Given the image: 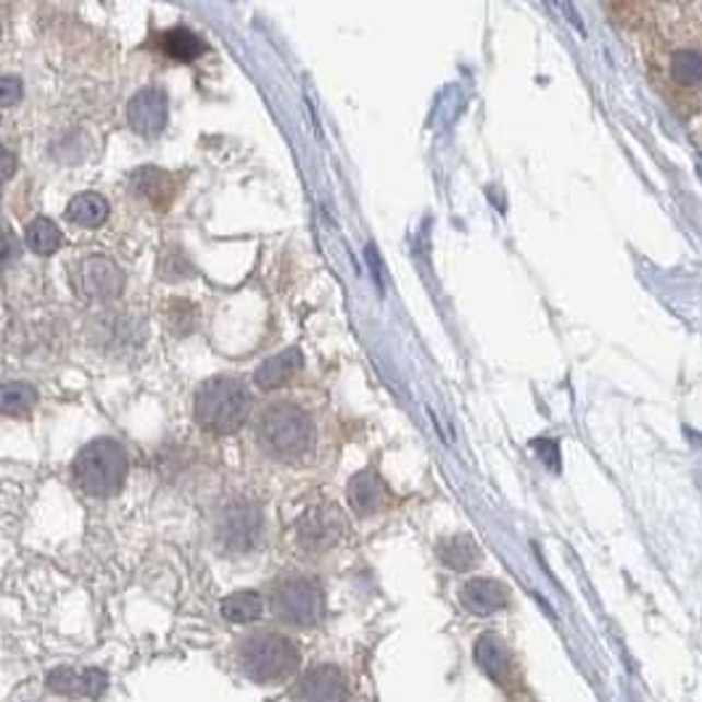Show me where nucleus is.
<instances>
[{"mask_svg": "<svg viewBox=\"0 0 702 702\" xmlns=\"http://www.w3.org/2000/svg\"><path fill=\"white\" fill-rule=\"evenodd\" d=\"M270 608L278 621L289 623V627H315L325 616L323 584L309 573H285L272 581Z\"/></svg>", "mask_w": 702, "mask_h": 702, "instance_id": "obj_5", "label": "nucleus"}, {"mask_svg": "<svg viewBox=\"0 0 702 702\" xmlns=\"http://www.w3.org/2000/svg\"><path fill=\"white\" fill-rule=\"evenodd\" d=\"M349 504L360 518H370V515L381 513L386 507L388 489L386 483L381 481V476L375 470H362L349 481Z\"/></svg>", "mask_w": 702, "mask_h": 702, "instance_id": "obj_12", "label": "nucleus"}, {"mask_svg": "<svg viewBox=\"0 0 702 702\" xmlns=\"http://www.w3.org/2000/svg\"><path fill=\"white\" fill-rule=\"evenodd\" d=\"M296 702H347L349 689L336 666H315L296 685Z\"/></svg>", "mask_w": 702, "mask_h": 702, "instance_id": "obj_10", "label": "nucleus"}, {"mask_svg": "<svg viewBox=\"0 0 702 702\" xmlns=\"http://www.w3.org/2000/svg\"><path fill=\"white\" fill-rule=\"evenodd\" d=\"M217 541L230 554L257 550L261 539V510L248 500H233L217 515Z\"/></svg>", "mask_w": 702, "mask_h": 702, "instance_id": "obj_6", "label": "nucleus"}, {"mask_svg": "<svg viewBox=\"0 0 702 702\" xmlns=\"http://www.w3.org/2000/svg\"><path fill=\"white\" fill-rule=\"evenodd\" d=\"M261 608H265V602H261V597L257 595V592L241 589V592H233V595H227L225 599H222L220 612H222V618H225V621H230V623H251L261 616Z\"/></svg>", "mask_w": 702, "mask_h": 702, "instance_id": "obj_18", "label": "nucleus"}, {"mask_svg": "<svg viewBox=\"0 0 702 702\" xmlns=\"http://www.w3.org/2000/svg\"><path fill=\"white\" fill-rule=\"evenodd\" d=\"M67 217L80 227H101L108 220V201L101 194H77L67 203Z\"/></svg>", "mask_w": 702, "mask_h": 702, "instance_id": "obj_17", "label": "nucleus"}, {"mask_svg": "<svg viewBox=\"0 0 702 702\" xmlns=\"http://www.w3.org/2000/svg\"><path fill=\"white\" fill-rule=\"evenodd\" d=\"M254 438L267 457L296 463L315 442V420L296 401H272L259 412Z\"/></svg>", "mask_w": 702, "mask_h": 702, "instance_id": "obj_1", "label": "nucleus"}, {"mask_svg": "<svg viewBox=\"0 0 702 702\" xmlns=\"http://www.w3.org/2000/svg\"><path fill=\"white\" fill-rule=\"evenodd\" d=\"M37 391L24 381L3 383V412L5 414H22L35 407Z\"/></svg>", "mask_w": 702, "mask_h": 702, "instance_id": "obj_23", "label": "nucleus"}, {"mask_svg": "<svg viewBox=\"0 0 702 702\" xmlns=\"http://www.w3.org/2000/svg\"><path fill=\"white\" fill-rule=\"evenodd\" d=\"M235 666L246 679L257 685H280L296 674L299 653L296 642L291 636L278 634V631H254V634L241 636V642L233 650Z\"/></svg>", "mask_w": 702, "mask_h": 702, "instance_id": "obj_2", "label": "nucleus"}, {"mask_svg": "<svg viewBox=\"0 0 702 702\" xmlns=\"http://www.w3.org/2000/svg\"><path fill=\"white\" fill-rule=\"evenodd\" d=\"M169 119V101L162 87L149 85L138 91L127 104V122L143 138L162 136Z\"/></svg>", "mask_w": 702, "mask_h": 702, "instance_id": "obj_9", "label": "nucleus"}, {"mask_svg": "<svg viewBox=\"0 0 702 702\" xmlns=\"http://www.w3.org/2000/svg\"><path fill=\"white\" fill-rule=\"evenodd\" d=\"M130 183L136 194L143 196L149 203H164L172 199V180L156 167H140L138 172H132Z\"/></svg>", "mask_w": 702, "mask_h": 702, "instance_id": "obj_19", "label": "nucleus"}, {"mask_svg": "<svg viewBox=\"0 0 702 702\" xmlns=\"http://www.w3.org/2000/svg\"><path fill=\"white\" fill-rule=\"evenodd\" d=\"M0 91H3V106L11 108L16 106V101H22V80H16V77H3V85H0Z\"/></svg>", "mask_w": 702, "mask_h": 702, "instance_id": "obj_25", "label": "nucleus"}, {"mask_svg": "<svg viewBox=\"0 0 702 702\" xmlns=\"http://www.w3.org/2000/svg\"><path fill=\"white\" fill-rule=\"evenodd\" d=\"M72 470L80 491L95 500H108L122 491L130 473V457L125 446L114 438H95L77 452Z\"/></svg>", "mask_w": 702, "mask_h": 702, "instance_id": "obj_4", "label": "nucleus"}, {"mask_svg": "<svg viewBox=\"0 0 702 702\" xmlns=\"http://www.w3.org/2000/svg\"><path fill=\"white\" fill-rule=\"evenodd\" d=\"M61 230L48 217H37L27 225V244L37 257H50L61 248Z\"/></svg>", "mask_w": 702, "mask_h": 702, "instance_id": "obj_21", "label": "nucleus"}, {"mask_svg": "<svg viewBox=\"0 0 702 702\" xmlns=\"http://www.w3.org/2000/svg\"><path fill=\"white\" fill-rule=\"evenodd\" d=\"M159 272H162L164 280L177 283V280L194 276V267L188 265V259H185L177 248H167V251L162 254V261H159Z\"/></svg>", "mask_w": 702, "mask_h": 702, "instance_id": "obj_24", "label": "nucleus"}, {"mask_svg": "<svg viewBox=\"0 0 702 702\" xmlns=\"http://www.w3.org/2000/svg\"><path fill=\"white\" fill-rule=\"evenodd\" d=\"M668 74H671L674 85L681 91H700L702 87V54L700 50L685 48L676 50L668 61Z\"/></svg>", "mask_w": 702, "mask_h": 702, "instance_id": "obj_16", "label": "nucleus"}, {"mask_svg": "<svg viewBox=\"0 0 702 702\" xmlns=\"http://www.w3.org/2000/svg\"><path fill=\"white\" fill-rule=\"evenodd\" d=\"M343 520L338 510L330 504H312L296 520V541L304 552L323 554L330 552L341 541Z\"/></svg>", "mask_w": 702, "mask_h": 702, "instance_id": "obj_8", "label": "nucleus"}, {"mask_svg": "<svg viewBox=\"0 0 702 702\" xmlns=\"http://www.w3.org/2000/svg\"><path fill=\"white\" fill-rule=\"evenodd\" d=\"M476 660H478V666H481V671L487 676H491L494 681H500V685H504V681H507L513 655H510V647L496 634L478 636Z\"/></svg>", "mask_w": 702, "mask_h": 702, "instance_id": "obj_15", "label": "nucleus"}, {"mask_svg": "<svg viewBox=\"0 0 702 702\" xmlns=\"http://www.w3.org/2000/svg\"><path fill=\"white\" fill-rule=\"evenodd\" d=\"M72 283L80 296L93 299V302H112V299L122 296L125 272L114 259L87 257L74 267Z\"/></svg>", "mask_w": 702, "mask_h": 702, "instance_id": "obj_7", "label": "nucleus"}, {"mask_svg": "<svg viewBox=\"0 0 702 702\" xmlns=\"http://www.w3.org/2000/svg\"><path fill=\"white\" fill-rule=\"evenodd\" d=\"M164 54L172 56V59L180 61H194L203 54V43L199 35H194L190 30H172L162 37Z\"/></svg>", "mask_w": 702, "mask_h": 702, "instance_id": "obj_22", "label": "nucleus"}, {"mask_svg": "<svg viewBox=\"0 0 702 702\" xmlns=\"http://www.w3.org/2000/svg\"><path fill=\"white\" fill-rule=\"evenodd\" d=\"M3 156H5V180H9V177L14 175V156H11L9 151H3Z\"/></svg>", "mask_w": 702, "mask_h": 702, "instance_id": "obj_26", "label": "nucleus"}, {"mask_svg": "<svg viewBox=\"0 0 702 702\" xmlns=\"http://www.w3.org/2000/svg\"><path fill=\"white\" fill-rule=\"evenodd\" d=\"M302 365H304L302 351L285 349V351H280V354L270 356V360L261 362L257 375H254V383H257L261 391H276V388L291 383V378L299 373V370H302Z\"/></svg>", "mask_w": 702, "mask_h": 702, "instance_id": "obj_13", "label": "nucleus"}, {"mask_svg": "<svg viewBox=\"0 0 702 702\" xmlns=\"http://www.w3.org/2000/svg\"><path fill=\"white\" fill-rule=\"evenodd\" d=\"M48 687L59 694L69 698H95L106 687V676L101 671H72V668H59L48 676Z\"/></svg>", "mask_w": 702, "mask_h": 702, "instance_id": "obj_14", "label": "nucleus"}, {"mask_svg": "<svg viewBox=\"0 0 702 702\" xmlns=\"http://www.w3.org/2000/svg\"><path fill=\"white\" fill-rule=\"evenodd\" d=\"M459 602L473 616H491L510 602V589L496 578H470L459 586Z\"/></svg>", "mask_w": 702, "mask_h": 702, "instance_id": "obj_11", "label": "nucleus"}, {"mask_svg": "<svg viewBox=\"0 0 702 702\" xmlns=\"http://www.w3.org/2000/svg\"><path fill=\"white\" fill-rule=\"evenodd\" d=\"M251 391L244 381L217 375V378L203 381L196 388L194 418L201 431L214 433V436H230V433L244 428L248 414H251Z\"/></svg>", "mask_w": 702, "mask_h": 702, "instance_id": "obj_3", "label": "nucleus"}, {"mask_svg": "<svg viewBox=\"0 0 702 702\" xmlns=\"http://www.w3.org/2000/svg\"><path fill=\"white\" fill-rule=\"evenodd\" d=\"M438 558H442L444 565L455 568V571H468V568H473L478 563L481 552H478L476 541L470 539V536L459 534L442 541V547H438Z\"/></svg>", "mask_w": 702, "mask_h": 702, "instance_id": "obj_20", "label": "nucleus"}]
</instances>
